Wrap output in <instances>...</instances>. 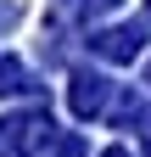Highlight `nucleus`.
I'll list each match as a JSON object with an SVG mask.
<instances>
[{
	"mask_svg": "<svg viewBox=\"0 0 151 157\" xmlns=\"http://www.w3.org/2000/svg\"><path fill=\"white\" fill-rule=\"evenodd\" d=\"M95 51L112 56V62H129V56L140 51V34L134 28H112V34H95Z\"/></svg>",
	"mask_w": 151,
	"mask_h": 157,
	"instance_id": "nucleus-2",
	"label": "nucleus"
},
{
	"mask_svg": "<svg viewBox=\"0 0 151 157\" xmlns=\"http://www.w3.org/2000/svg\"><path fill=\"white\" fill-rule=\"evenodd\" d=\"M106 157H129V151H106Z\"/></svg>",
	"mask_w": 151,
	"mask_h": 157,
	"instance_id": "nucleus-4",
	"label": "nucleus"
},
{
	"mask_svg": "<svg viewBox=\"0 0 151 157\" xmlns=\"http://www.w3.org/2000/svg\"><path fill=\"white\" fill-rule=\"evenodd\" d=\"M101 101H106V78L79 73V84H73V112H79V118H90V112H101Z\"/></svg>",
	"mask_w": 151,
	"mask_h": 157,
	"instance_id": "nucleus-1",
	"label": "nucleus"
},
{
	"mask_svg": "<svg viewBox=\"0 0 151 157\" xmlns=\"http://www.w3.org/2000/svg\"><path fill=\"white\" fill-rule=\"evenodd\" d=\"M11 90H23V67L11 56H0V95H11Z\"/></svg>",
	"mask_w": 151,
	"mask_h": 157,
	"instance_id": "nucleus-3",
	"label": "nucleus"
}]
</instances>
